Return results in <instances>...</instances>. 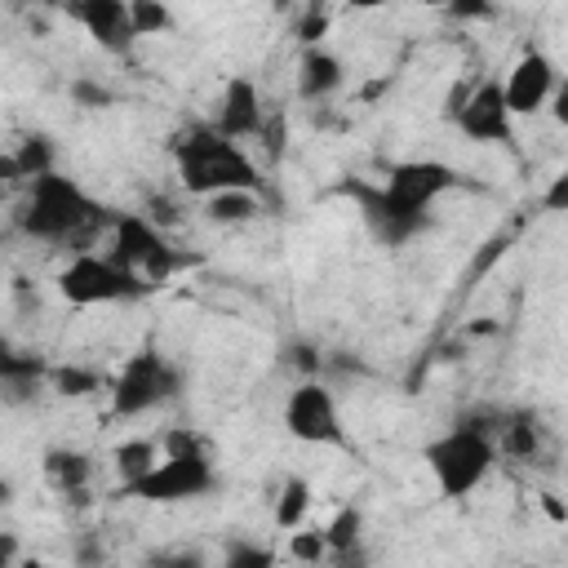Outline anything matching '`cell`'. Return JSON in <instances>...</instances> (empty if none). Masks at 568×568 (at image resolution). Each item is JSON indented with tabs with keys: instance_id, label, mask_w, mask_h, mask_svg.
<instances>
[{
	"instance_id": "30",
	"label": "cell",
	"mask_w": 568,
	"mask_h": 568,
	"mask_svg": "<svg viewBox=\"0 0 568 568\" xmlns=\"http://www.w3.org/2000/svg\"><path fill=\"white\" fill-rule=\"evenodd\" d=\"M541 209L546 213H568V169L546 186V195H541Z\"/></svg>"
},
{
	"instance_id": "33",
	"label": "cell",
	"mask_w": 568,
	"mask_h": 568,
	"mask_svg": "<svg viewBox=\"0 0 568 568\" xmlns=\"http://www.w3.org/2000/svg\"><path fill=\"white\" fill-rule=\"evenodd\" d=\"M75 559H80V568H98V550H93V541H80V550H75Z\"/></svg>"
},
{
	"instance_id": "27",
	"label": "cell",
	"mask_w": 568,
	"mask_h": 568,
	"mask_svg": "<svg viewBox=\"0 0 568 568\" xmlns=\"http://www.w3.org/2000/svg\"><path fill=\"white\" fill-rule=\"evenodd\" d=\"M129 13H133V27H138V40L142 36H164L173 27V13L160 0H133Z\"/></svg>"
},
{
	"instance_id": "8",
	"label": "cell",
	"mask_w": 568,
	"mask_h": 568,
	"mask_svg": "<svg viewBox=\"0 0 568 568\" xmlns=\"http://www.w3.org/2000/svg\"><path fill=\"white\" fill-rule=\"evenodd\" d=\"M280 422H284V430H288L297 444H311V448H342V453L351 448V435H346L337 395H333L320 377H302V382L288 390Z\"/></svg>"
},
{
	"instance_id": "22",
	"label": "cell",
	"mask_w": 568,
	"mask_h": 568,
	"mask_svg": "<svg viewBox=\"0 0 568 568\" xmlns=\"http://www.w3.org/2000/svg\"><path fill=\"white\" fill-rule=\"evenodd\" d=\"M155 462H160V457H155V439H142V435L111 448V466H115V475H120V488L138 484Z\"/></svg>"
},
{
	"instance_id": "18",
	"label": "cell",
	"mask_w": 568,
	"mask_h": 568,
	"mask_svg": "<svg viewBox=\"0 0 568 568\" xmlns=\"http://www.w3.org/2000/svg\"><path fill=\"white\" fill-rule=\"evenodd\" d=\"M324 537H328V564L333 568H364L368 564V550H364V515L355 506H342L324 524Z\"/></svg>"
},
{
	"instance_id": "7",
	"label": "cell",
	"mask_w": 568,
	"mask_h": 568,
	"mask_svg": "<svg viewBox=\"0 0 568 568\" xmlns=\"http://www.w3.org/2000/svg\"><path fill=\"white\" fill-rule=\"evenodd\" d=\"M53 288L71 306H115V302H138L142 293H151V284H142L133 271H124L111 253L67 257V266L53 275Z\"/></svg>"
},
{
	"instance_id": "9",
	"label": "cell",
	"mask_w": 568,
	"mask_h": 568,
	"mask_svg": "<svg viewBox=\"0 0 568 568\" xmlns=\"http://www.w3.org/2000/svg\"><path fill=\"white\" fill-rule=\"evenodd\" d=\"M462 138L479 142V146H515V111L506 102V84L497 75H484L470 84L466 102L457 106V115L448 120Z\"/></svg>"
},
{
	"instance_id": "5",
	"label": "cell",
	"mask_w": 568,
	"mask_h": 568,
	"mask_svg": "<svg viewBox=\"0 0 568 568\" xmlns=\"http://www.w3.org/2000/svg\"><path fill=\"white\" fill-rule=\"evenodd\" d=\"M186 386V373L160 351V346H138L115 373H111V390H106V413L115 422L129 417H146L164 404H173Z\"/></svg>"
},
{
	"instance_id": "15",
	"label": "cell",
	"mask_w": 568,
	"mask_h": 568,
	"mask_svg": "<svg viewBox=\"0 0 568 568\" xmlns=\"http://www.w3.org/2000/svg\"><path fill=\"white\" fill-rule=\"evenodd\" d=\"M493 439L501 457L515 462H537L546 444V426L532 408H493Z\"/></svg>"
},
{
	"instance_id": "34",
	"label": "cell",
	"mask_w": 568,
	"mask_h": 568,
	"mask_svg": "<svg viewBox=\"0 0 568 568\" xmlns=\"http://www.w3.org/2000/svg\"><path fill=\"white\" fill-rule=\"evenodd\" d=\"M164 568H204V555H195V550H191V555H178V559H169Z\"/></svg>"
},
{
	"instance_id": "10",
	"label": "cell",
	"mask_w": 568,
	"mask_h": 568,
	"mask_svg": "<svg viewBox=\"0 0 568 568\" xmlns=\"http://www.w3.org/2000/svg\"><path fill=\"white\" fill-rule=\"evenodd\" d=\"M351 195L359 200V217H364L368 235H373L377 244H386V248H399V244L417 240V235L426 231V222H430V213H422V209L404 204V200H399V195H390L382 182H377V186L355 182V186H351Z\"/></svg>"
},
{
	"instance_id": "17",
	"label": "cell",
	"mask_w": 568,
	"mask_h": 568,
	"mask_svg": "<svg viewBox=\"0 0 568 568\" xmlns=\"http://www.w3.org/2000/svg\"><path fill=\"white\" fill-rule=\"evenodd\" d=\"M53 377V368L40 355L27 351H4L0 355V386H4V404H27L31 395H40V386Z\"/></svg>"
},
{
	"instance_id": "12",
	"label": "cell",
	"mask_w": 568,
	"mask_h": 568,
	"mask_svg": "<svg viewBox=\"0 0 568 568\" xmlns=\"http://www.w3.org/2000/svg\"><path fill=\"white\" fill-rule=\"evenodd\" d=\"M382 186H386L390 195H399L404 204L430 213L439 195H448L453 186H462V173H457L453 164H444V160H395V164L386 169Z\"/></svg>"
},
{
	"instance_id": "3",
	"label": "cell",
	"mask_w": 568,
	"mask_h": 568,
	"mask_svg": "<svg viewBox=\"0 0 568 568\" xmlns=\"http://www.w3.org/2000/svg\"><path fill=\"white\" fill-rule=\"evenodd\" d=\"M497 457L501 453H497V439H493V408L466 413L444 435L422 444V462H426V470H430V479H435L444 501L470 497L488 479Z\"/></svg>"
},
{
	"instance_id": "20",
	"label": "cell",
	"mask_w": 568,
	"mask_h": 568,
	"mask_svg": "<svg viewBox=\"0 0 568 568\" xmlns=\"http://www.w3.org/2000/svg\"><path fill=\"white\" fill-rule=\"evenodd\" d=\"M40 470H44V479L62 497H84L89 493V479H93V457L84 448H44Z\"/></svg>"
},
{
	"instance_id": "13",
	"label": "cell",
	"mask_w": 568,
	"mask_h": 568,
	"mask_svg": "<svg viewBox=\"0 0 568 568\" xmlns=\"http://www.w3.org/2000/svg\"><path fill=\"white\" fill-rule=\"evenodd\" d=\"M271 115L262 106V93L248 75H231L222 84V98H217V115H213V129L231 142H257L266 133Z\"/></svg>"
},
{
	"instance_id": "25",
	"label": "cell",
	"mask_w": 568,
	"mask_h": 568,
	"mask_svg": "<svg viewBox=\"0 0 568 568\" xmlns=\"http://www.w3.org/2000/svg\"><path fill=\"white\" fill-rule=\"evenodd\" d=\"M288 559L311 564V568L328 564V537H324V528H297V532H288Z\"/></svg>"
},
{
	"instance_id": "28",
	"label": "cell",
	"mask_w": 568,
	"mask_h": 568,
	"mask_svg": "<svg viewBox=\"0 0 568 568\" xmlns=\"http://www.w3.org/2000/svg\"><path fill=\"white\" fill-rule=\"evenodd\" d=\"M222 568H275V550L262 541H231Z\"/></svg>"
},
{
	"instance_id": "16",
	"label": "cell",
	"mask_w": 568,
	"mask_h": 568,
	"mask_svg": "<svg viewBox=\"0 0 568 568\" xmlns=\"http://www.w3.org/2000/svg\"><path fill=\"white\" fill-rule=\"evenodd\" d=\"M342 84H346V62L328 44L297 53V98L302 102H328Z\"/></svg>"
},
{
	"instance_id": "29",
	"label": "cell",
	"mask_w": 568,
	"mask_h": 568,
	"mask_svg": "<svg viewBox=\"0 0 568 568\" xmlns=\"http://www.w3.org/2000/svg\"><path fill=\"white\" fill-rule=\"evenodd\" d=\"M71 98H75V102H84L89 111H102V106H111V102H115V98H111V89H106V84H93V80H75V84H71Z\"/></svg>"
},
{
	"instance_id": "24",
	"label": "cell",
	"mask_w": 568,
	"mask_h": 568,
	"mask_svg": "<svg viewBox=\"0 0 568 568\" xmlns=\"http://www.w3.org/2000/svg\"><path fill=\"white\" fill-rule=\"evenodd\" d=\"M49 386H53L58 395H67V399H84V395H93V390H111V377H106L102 368L58 364V368H53V377H49Z\"/></svg>"
},
{
	"instance_id": "19",
	"label": "cell",
	"mask_w": 568,
	"mask_h": 568,
	"mask_svg": "<svg viewBox=\"0 0 568 568\" xmlns=\"http://www.w3.org/2000/svg\"><path fill=\"white\" fill-rule=\"evenodd\" d=\"M58 169V146H53V138L49 133H27L9 155H4V178L18 186H31L36 178H44V173H53Z\"/></svg>"
},
{
	"instance_id": "4",
	"label": "cell",
	"mask_w": 568,
	"mask_h": 568,
	"mask_svg": "<svg viewBox=\"0 0 568 568\" xmlns=\"http://www.w3.org/2000/svg\"><path fill=\"white\" fill-rule=\"evenodd\" d=\"M217 488V462L209 453V444L195 430H169L164 435V457L129 488H120V497H138L151 506H182L195 497H209Z\"/></svg>"
},
{
	"instance_id": "23",
	"label": "cell",
	"mask_w": 568,
	"mask_h": 568,
	"mask_svg": "<svg viewBox=\"0 0 568 568\" xmlns=\"http://www.w3.org/2000/svg\"><path fill=\"white\" fill-rule=\"evenodd\" d=\"M257 213H262V195L253 191H226V195L204 200V217L217 226H240V222H253Z\"/></svg>"
},
{
	"instance_id": "11",
	"label": "cell",
	"mask_w": 568,
	"mask_h": 568,
	"mask_svg": "<svg viewBox=\"0 0 568 568\" xmlns=\"http://www.w3.org/2000/svg\"><path fill=\"white\" fill-rule=\"evenodd\" d=\"M67 18L84 27V36L106 53V58H120L129 62L133 49H138V27H133V13L124 0H71L67 4Z\"/></svg>"
},
{
	"instance_id": "2",
	"label": "cell",
	"mask_w": 568,
	"mask_h": 568,
	"mask_svg": "<svg viewBox=\"0 0 568 568\" xmlns=\"http://www.w3.org/2000/svg\"><path fill=\"white\" fill-rule=\"evenodd\" d=\"M169 151H173V164H178V186L195 200H213V195H226V191H253V195L266 191V178L253 164V155L240 142L222 138L213 124L182 129L169 142Z\"/></svg>"
},
{
	"instance_id": "31",
	"label": "cell",
	"mask_w": 568,
	"mask_h": 568,
	"mask_svg": "<svg viewBox=\"0 0 568 568\" xmlns=\"http://www.w3.org/2000/svg\"><path fill=\"white\" fill-rule=\"evenodd\" d=\"M550 120L559 124V129H568V75H559V84H555V93H550Z\"/></svg>"
},
{
	"instance_id": "32",
	"label": "cell",
	"mask_w": 568,
	"mask_h": 568,
	"mask_svg": "<svg viewBox=\"0 0 568 568\" xmlns=\"http://www.w3.org/2000/svg\"><path fill=\"white\" fill-rule=\"evenodd\" d=\"M22 559H18V537L13 532H4V541H0V568H18Z\"/></svg>"
},
{
	"instance_id": "26",
	"label": "cell",
	"mask_w": 568,
	"mask_h": 568,
	"mask_svg": "<svg viewBox=\"0 0 568 568\" xmlns=\"http://www.w3.org/2000/svg\"><path fill=\"white\" fill-rule=\"evenodd\" d=\"M328 27H333V9L328 4H306L302 18H297V27H293V36H297L302 49H315V44H324Z\"/></svg>"
},
{
	"instance_id": "14",
	"label": "cell",
	"mask_w": 568,
	"mask_h": 568,
	"mask_svg": "<svg viewBox=\"0 0 568 568\" xmlns=\"http://www.w3.org/2000/svg\"><path fill=\"white\" fill-rule=\"evenodd\" d=\"M501 84H506V102H510V111L519 120V115H537V111L550 106V93L559 84V71H555V62L541 49H524L519 62L510 67V75Z\"/></svg>"
},
{
	"instance_id": "35",
	"label": "cell",
	"mask_w": 568,
	"mask_h": 568,
	"mask_svg": "<svg viewBox=\"0 0 568 568\" xmlns=\"http://www.w3.org/2000/svg\"><path fill=\"white\" fill-rule=\"evenodd\" d=\"M18 568H49V564H44V559H36V555H31V559H22V564H18Z\"/></svg>"
},
{
	"instance_id": "6",
	"label": "cell",
	"mask_w": 568,
	"mask_h": 568,
	"mask_svg": "<svg viewBox=\"0 0 568 568\" xmlns=\"http://www.w3.org/2000/svg\"><path fill=\"white\" fill-rule=\"evenodd\" d=\"M106 253L151 288H160L173 271H182V253L146 213H115V226L106 231Z\"/></svg>"
},
{
	"instance_id": "21",
	"label": "cell",
	"mask_w": 568,
	"mask_h": 568,
	"mask_svg": "<svg viewBox=\"0 0 568 568\" xmlns=\"http://www.w3.org/2000/svg\"><path fill=\"white\" fill-rule=\"evenodd\" d=\"M306 510H311V484L302 475H284L280 493H275V528L280 532H297L306 528Z\"/></svg>"
},
{
	"instance_id": "1",
	"label": "cell",
	"mask_w": 568,
	"mask_h": 568,
	"mask_svg": "<svg viewBox=\"0 0 568 568\" xmlns=\"http://www.w3.org/2000/svg\"><path fill=\"white\" fill-rule=\"evenodd\" d=\"M115 213L120 209H106L75 178L53 169V173L36 178L31 186H22V204L13 213V226L36 244L67 248L75 257V253H93V240L115 226Z\"/></svg>"
}]
</instances>
